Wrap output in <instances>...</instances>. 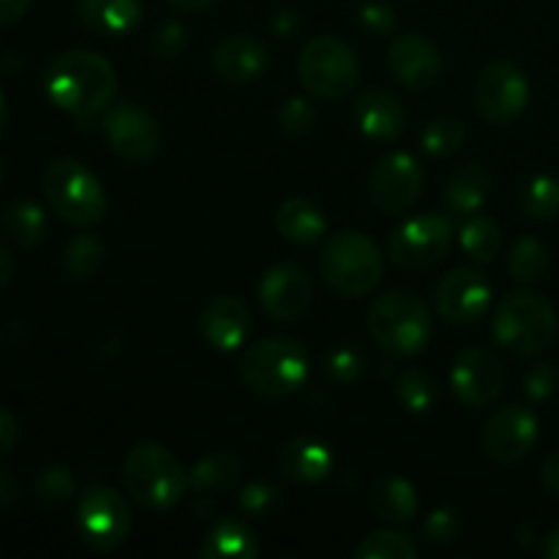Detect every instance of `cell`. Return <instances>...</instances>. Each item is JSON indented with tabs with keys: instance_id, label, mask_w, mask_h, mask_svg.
Segmentation results:
<instances>
[{
	"instance_id": "cell-1",
	"label": "cell",
	"mask_w": 559,
	"mask_h": 559,
	"mask_svg": "<svg viewBox=\"0 0 559 559\" xmlns=\"http://www.w3.org/2000/svg\"><path fill=\"white\" fill-rule=\"evenodd\" d=\"M44 93L55 107L85 123L112 107L118 74L104 55L93 49H69L44 71Z\"/></svg>"
},
{
	"instance_id": "cell-2",
	"label": "cell",
	"mask_w": 559,
	"mask_h": 559,
	"mask_svg": "<svg viewBox=\"0 0 559 559\" xmlns=\"http://www.w3.org/2000/svg\"><path fill=\"white\" fill-rule=\"evenodd\" d=\"M120 480L136 506L158 513L178 506L191 489L189 469H183L178 456L158 442H140L131 448L120 467Z\"/></svg>"
},
{
	"instance_id": "cell-3",
	"label": "cell",
	"mask_w": 559,
	"mask_h": 559,
	"mask_svg": "<svg viewBox=\"0 0 559 559\" xmlns=\"http://www.w3.org/2000/svg\"><path fill=\"white\" fill-rule=\"evenodd\" d=\"M369 336L382 353L393 358H415L424 353L435 333L431 311L415 293L393 289L380 295L366 314Z\"/></svg>"
},
{
	"instance_id": "cell-4",
	"label": "cell",
	"mask_w": 559,
	"mask_h": 559,
	"mask_svg": "<svg viewBox=\"0 0 559 559\" xmlns=\"http://www.w3.org/2000/svg\"><path fill=\"white\" fill-rule=\"evenodd\" d=\"M238 377L257 396L287 399L309 380V353L295 338H262L240 355Z\"/></svg>"
},
{
	"instance_id": "cell-5",
	"label": "cell",
	"mask_w": 559,
	"mask_h": 559,
	"mask_svg": "<svg viewBox=\"0 0 559 559\" xmlns=\"http://www.w3.org/2000/svg\"><path fill=\"white\" fill-rule=\"evenodd\" d=\"M320 271L333 293L342 298H360L380 284L385 260L374 240L358 229H342L322 246Z\"/></svg>"
},
{
	"instance_id": "cell-6",
	"label": "cell",
	"mask_w": 559,
	"mask_h": 559,
	"mask_svg": "<svg viewBox=\"0 0 559 559\" xmlns=\"http://www.w3.org/2000/svg\"><path fill=\"white\" fill-rule=\"evenodd\" d=\"M495 338L516 355H535L557 338V311L544 295L516 289L495 311Z\"/></svg>"
},
{
	"instance_id": "cell-7",
	"label": "cell",
	"mask_w": 559,
	"mask_h": 559,
	"mask_svg": "<svg viewBox=\"0 0 559 559\" xmlns=\"http://www.w3.org/2000/svg\"><path fill=\"white\" fill-rule=\"evenodd\" d=\"M44 197L71 227H93L107 216V194L96 175L74 158H58L44 173Z\"/></svg>"
},
{
	"instance_id": "cell-8",
	"label": "cell",
	"mask_w": 559,
	"mask_h": 559,
	"mask_svg": "<svg viewBox=\"0 0 559 559\" xmlns=\"http://www.w3.org/2000/svg\"><path fill=\"white\" fill-rule=\"evenodd\" d=\"M298 74L314 98L342 102L358 85L360 66L347 41L338 36H314L300 49Z\"/></svg>"
},
{
	"instance_id": "cell-9",
	"label": "cell",
	"mask_w": 559,
	"mask_h": 559,
	"mask_svg": "<svg viewBox=\"0 0 559 559\" xmlns=\"http://www.w3.org/2000/svg\"><path fill=\"white\" fill-rule=\"evenodd\" d=\"M76 533L93 551L120 549L131 535L129 502L112 486H87L76 502Z\"/></svg>"
},
{
	"instance_id": "cell-10",
	"label": "cell",
	"mask_w": 559,
	"mask_h": 559,
	"mask_svg": "<svg viewBox=\"0 0 559 559\" xmlns=\"http://www.w3.org/2000/svg\"><path fill=\"white\" fill-rule=\"evenodd\" d=\"M453 246V218L424 213L404 222L388 240V254L404 271H429L440 265Z\"/></svg>"
},
{
	"instance_id": "cell-11",
	"label": "cell",
	"mask_w": 559,
	"mask_h": 559,
	"mask_svg": "<svg viewBox=\"0 0 559 559\" xmlns=\"http://www.w3.org/2000/svg\"><path fill=\"white\" fill-rule=\"evenodd\" d=\"M475 109L495 126H508L527 109L530 82L527 74L511 60H495L475 80Z\"/></svg>"
},
{
	"instance_id": "cell-12",
	"label": "cell",
	"mask_w": 559,
	"mask_h": 559,
	"mask_svg": "<svg viewBox=\"0 0 559 559\" xmlns=\"http://www.w3.org/2000/svg\"><path fill=\"white\" fill-rule=\"evenodd\" d=\"M102 131L115 156L123 162H151L162 151V126L147 109L136 104H115L104 112Z\"/></svg>"
},
{
	"instance_id": "cell-13",
	"label": "cell",
	"mask_w": 559,
	"mask_h": 559,
	"mask_svg": "<svg viewBox=\"0 0 559 559\" xmlns=\"http://www.w3.org/2000/svg\"><path fill=\"white\" fill-rule=\"evenodd\" d=\"M424 191V169L413 153H388L369 175V197L388 216L409 211Z\"/></svg>"
},
{
	"instance_id": "cell-14",
	"label": "cell",
	"mask_w": 559,
	"mask_h": 559,
	"mask_svg": "<svg viewBox=\"0 0 559 559\" xmlns=\"http://www.w3.org/2000/svg\"><path fill=\"white\" fill-rule=\"evenodd\" d=\"M538 442V415L522 404L502 407L486 420L480 445L484 453L497 464H516L533 453Z\"/></svg>"
},
{
	"instance_id": "cell-15",
	"label": "cell",
	"mask_w": 559,
	"mask_h": 559,
	"mask_svg": "<svg viewBox=\"0 0 559 559\" xmlns=\"http://www.w3.org/2000/svg\"><path fill=\"white\" fill-rule=\"evenodd\" d=\"M506 388V371L500 358L484 347H467L451 366V391L464 407H489Z\"/></svg>"
},
{
	"instance_id": "cell-16",
	"label": "cell",
	"mask_w": 559,
	"mask_h": 559,
	"mask_svg": "<svg viewBox=\"0 0 559 559\" xmlns=\"http://www.w3.org/2000/svg\"><path fill=\"white\" fill-rule=\"evenodd\" d=\"M491 304V282L478 267H456L445 273L435 289V309L442 320L469 325L480 320Z\"/></svg>"
},
{
	"instance_id": "cell-17",
	"label": "cell",
	"mask_w": 559,
	"mask_h": 559,
	"mask_svg": "<svg viewBox=\"0 0 559 559\" xmlns=\"http://www.w3.org/2000/svg\"><path fill=\"white\" fill-rule=\"evenodd\" d=\"M260 306L273 322H295L306 314L314 295L311 276L295 262H282L265 271L260 287Z\"/></svg>"
},
{
	"instance_id": "cell-18",
	"label": "cell",
	"mask_w": 559,
	"mask_h": 559,
	"mask_svg": "<svg viewBox=\"0 0 559 559\" xmlns=\"http://www.w3.org/2000/svg\"><path fill=\"white\" fill-rule=\"evenodd\" d=\"M388 69L402 85L413 87V91H426L440 82L442 55L435 41L420 33H407L393 41L391 52H388Z\"/></svg>"
},
{
	"instance_id": "cell-19",
	"label": "cell",
	"mask_w": 559,
	"mask_h": 559,
	"mask_svg": "<svg viewBox=\"0 0 559 559\" xmlns=\"http://www.w3.org/2000/svg\"><path fill=\"white\" fill-rule=\"evenodd\" d=\"M355 123L371 142H393L407 129V109L396 93L385 87H366L355 98Z\"/></svg>"
},
{
	"instance_id": "cell-20",
	"label": "cell",
	"mask_w": 559,
	"mask_h": 559,
	"mask_svg": "<svg viewBox=\"0 0 559 559\" xmlns=\"http://www.w3.org/2000/svg\"><path fill=\"white\" fill-rule=\"evenodd\" d=\"M251 331V311L235 295H218L202 309L200 333L216 353H235Z\"/></svg>"
},
{
	"instance_id": "cell-21",
	"label": "cell",
	"mask_w": 559,
	"mask_h": 559,
	"mask_svg": "<svg viewBox=\"0 0 559 559\" xmlns=\"http://www.w3.org/2000/svg\"><path fill=\"white\" fill-rule=\"evenodd\" d=\"M213 69L229 85H249L267 69V49L251 33H233L213 49Z\"/></svg>"
},
{
	"instance_id": "cell-22",
	"label": "cell",
	"mask_w": 559,
	"mask_h": 559,
	"mask_svg": "<svg viewBox=\"0 0 559 559\" xmlns=\"http://www.w3.org/2000/svg\"><path fill=\"white\" fill-rule=\"evenodd\" d=\"M333 453L314 437H293L278 453V473L293 484H320L331 475Z\"/></svg>"
},
{
	"instance_id": "cell-23",
	"label": "cell",
	"mask_w": 559,
	"mask_h": 559,
	"mask_svg": "<svg viewBox=\"0 0 559 559\" xmlns=\"http://www.w3.org/2000/svg\"><path fill=\"white\" fill-rule=\"evenodd\" d=\"M76 16L98 36H126L142 22L140 0H76Z\"/></svg>"
},
{
	"instance_id": "cell-24",
	"label": "cell",
	"mask_w": 559,
	"mask_h": 559,
	"mask_svg": "<svg viewBox=\"0 0 559 559\" xmlns=\"http://www.w3.org/2000/svg\"><path fill=\"white\" fill-rule=\"evenodd\" d=\"M276 229L295 246H311L325 235L328 218L314 200L289 197L276 211Z\"/></svg>"
},
{
	"instance_id": "cell-25",
	"label": "cell",
	"mask_w": 559,
	"mask_h": 559,
	"mask_svg": "<svg viewBox=\"0 0 559 559\" xmlns=\"http://www.w3.org/2000/svg\"><path fill=\"white\" fill-rule=\"evenodd\" d=\"M369 508L377 519L391 524H407L418 513V491L407 478L382 475L369 489Z\"/></svg>"
},
{
	"instance_id": "cell-26",
	"label": "cell",
	"mask_w": 559,
	"mask_h": 559,
	"mask_svg": "<svg viewBox=\"0 0 559 559\" xmlns=\"http://www.w3.org/2000/svg\"><path fill=\"white\" fill-rule=\"evenodd\" d=\"M260 551L254 530L240 519H222L213 524L200 546L205 559H254Z\"/></svg>"
},
{
	"instance_id": "cell-27",
	"label": "cell",
	"mask_w": 559,
	"mask_h": 559,
	"mask_svg": "<svg viewBox=\"0 0 559 559\" xmlns=\"http://www.w3.org/2000/svg\"><path fill=\"white\" fill-rule=\"evenodd\" d=\"M240 475H243V462L238 453L222 448V451H211L207 456H202L189 469V484L197 495H222V491L238 486Z\"/></svg>"
},
{
	"instance_id": "cell-28",
	"label": "cell",
	"mask_w": 559,
	"mask_h": 559,
	"mask_svg": "<svg viewBox=\"0 0 559 559\" xmlns=\"http://www.w3.org/2000/svg\"><path fill=\"white\" fill-rule=\"evenodd\" d=\"M491 189V175L484 164H464L451 175L445 186V202L451 213L459 216H475L484 207Z\"/></svg>"
},
{
	"instance_id": "cell-29",
	"label": "cell",
	"mask_w": 559,
	"mask_h": 559,
	"mask_svg": "<svg viewBox=\"0 0 559 559\" xmlns=\"http://www.w3.org/2000/svg\"><path fill=\"white\" fill-rule=\"evenodd\" d=\"M3 227L5 235H9L20 249H38V246L44 243V238H47V213H44V207L38 205V202L14 200L5 207Z\"/></svg>"
},
{
	"instance_id": "cell-30",
	"label": "cell",
	"mask_w": 559,
	"mask_h": 559,
	"mask_svg": "<svg viewBox=\"0 0 559 559\" xmlns=\"http://www.w3.org/2000/svg\"><path fill=\"white\" fill-rule=\"evenodd\" d=\"M104 257H107V246L98 235H74L63 249V271L76 282H82V278L96 276L98 267L104 265Z\"/></svg>"
},
{
	"instance_id": "cell-31",
	"label": "cell",
	"mask_w": 559,
	"mask_h": 559,
	"mask_svg": "<svg viewBox=\"0 0 559 559\" xmlns=\"http://www.w3.org/2000/svg\"><path fill=\"white\" fill-rule=\"evenodd\" d=\"M459 243L467 257L478 262H491L502 249V229L495 218L489 216H473L462 227Z\"/></svg>"
},
{
	"instance_id": "cell-32",
	"label": "cell",
	"mask_w": 559,
	"mask_h": 559,
	"mask_svg": "<svg viewBox=\"0 0 559 559\" xmlns=\"http://www.w3.org/2000/svg\"><path fill=\"white\" fill-rule=\"evenodd\" d=\"M549 271V251L538 238H519L508 257V273L522 284H535Z\"/></svg>"
},
{
	"instance_id": "cell-33",
	"label": "cell",
	"mask_w": 559,
	"mask_h": 559,
	"mask_svg": "<svg viewBox=\"0 0 559 559\" xmlns=\"http://www.w3.org/2000/svg\"><path fill=\"white\" fill-rule=\"evenodd\" d=\"M464 136H467V129H464L462 120L453 118V115H442L426 126L424 134H420V147H424L426 156L448 158L459 153V147L464 145Z\"/></svg>"
},
{
	"instance_id": "cell-34",
	"label": "cell",
	"mask_w": 559,
	"mask_h": 559,
	"mask_svg": "<svg viewBox=\"0 0 559 559\" xmlns=\"http://www.w3.org/2000/svg\"><path fill=\"white\" fill-rule=\"evenodd\" d=\"M418 546L409 535L396 530H374L355 549V559H415Z\"/></svg>"
},
{
	"instance_id": "cell-35",
	"label": "cell",
	"mask_w": 559,
	"mask_h": 559,
	"mask_svg": "<svg viewBox=\"0 0 559 559\" xmlns=\"http://www.w3.org/2000/svg\"><path fill=\"white\" fill-rule=\"evenodd\" d=\"M399 402L407 413H429L437 402V385L426 371L420 369H404L402 377L396 380Z\"/></svg>"
},
{
	"instance_id": "cell-36",
	"label": "cell",
	"mask_w": 559,
	"mask_h": 559,
	"mask_svg": "<svg viewBox=\"0 0 559 559\" xmlns=\"http://www.w3.org/2000/svg\"><path fill=\"white\" fill-rule=\"evenodd\" d=\"M522 207L533 218H555L559 213V180L555 175H535L522 189Z\"/></svg>"
},
{
	"instance_id": "cell-37",
	"label": "cell",
	"mask_w": 559,
	"mask_h": 559,
	"mask_svg": "<svg viewBox=\"0 0 559 559\" xmlns=\"http://www.w3.org/2000/svg\"><path fill=\"white\" fill-rule=\"evenodd\" d=\"M325 374L333 385H355L366 374V355L358 347H333L325 355Z\"/></svg>"
},
{
	"instance_id": "cell-38",
	"label": "cell",
	"mask_w": 559,
	"mask_h": 559,
	"mask_svg": "<svg viewBox=\"0 0 559 559\" xmlns=\"http://www.w3.org/2000/svg\"><path fill=\"white\" fill-rule=\"evenodd\" d=\"M33 489H36L38 500L47 502V506H63V502H69L76 495V480L71 469L47 467L38 473Z\"/></svg>"
},
{
	"instance_id": "cell-39",
	"label": "cell",
	"mask_w": 559,
	"mask_h": 559,
	"mask_svg": "<svg viewBox=\"0 0 559 559\" xmlns=\"http://www.w3.org/2000/svg\"><path fill=\"white\" fill-rule=\"evenodd\" d=\"M278 497H282V491H278L276 486L267 484V480H254V484H246L243 489L238 491V508L243 516L262 519L267 516V513L276 511Z\"/></svg>"
},
{
	"instance_id": "cell-40",
	"label": "cell",
	"mask_w": 559,
	"mask_h": 559,
	"mask_svg": "<svg viewBox=\"0 0 559 559\" xmlns=\"http://www.w3.org/2000/svg\"><path fill=\"white\" fill-rule=\"evenodd\" d=\"M278 123L289 136H306L317 123V109L309 98L293 96L278 109Z\"/></svg>"
},
{
	"instance_id": "cell-41",
	"label": "cell",
	"mask_w": 559,
	"mask_h": 559,
	"mask_svg": "<svg viewBox=\"0 0 559 559\" xmlns=\"http://www.w3.org/2000/svg\"><path fill=\"white\" fill-rule=\"evenodd\" d=\"M459 533H462V513L456 508H437L424 524V538L435 546L451 544Z\"/></svg>"
},
{
	"instance_id": "cell-42",
	"label": "cell",
	"mask_w": 559,
	"mask_h": 559,
	"mask_svg": "<svg viewBox=\"0 0 559 559\" xmlns=\"http://www.w3.org/2000/svg\"><path fill=\"white\" fill-rule=\"evenodd\" d=\"M524 391L533 402H546L559 391V366L555 360H540L524 377Z\"/></svg>"
},
{
	"instance_id": "cell-43",
	"label": "cell",
	"mask_w": 559,
	"mask_h": 559,
	"mask_svg": "<svg viewBox=\"0 0 559 559\" xmlns=\"http://www.w3.org/2000/svg\"><path fill=\"white\" fill-rule=\"evenodd\" d=\"M151 47L162 60H175L183 55L186 47H189V33H186V27L180 25V22H162V25L156 27V33H153Z\"/></svg>"
},
{
	"instance_id": "cell-44",
	"label": "cell",
	"mask_w": 559,
	"mask_h": 559,
	"mask_svg": "<svg viewBox=\"0 0 559 559\" xmlns=\"http://www.w3.org/2000/svg\"><path fill=\"white\" fill-rule=\"evenodd\" d=\"M358 22L371 36H388L396 27V11L388 3H382V0H369V3L360 5Z\"/></svg>"
},
{
	"instance_id": "cell-45",
	"label": "cell",
	"mask_w": 559,
	"mask_h": 559,
	"mask_svg": "<svg viewBox=\"0 0 559 559\" xmlns=\"http://www.w3.org/2000/svg\"><path fill=\"white\" fill-rule=\"evenodd\" d=\"M16 440H20V426L16 418L5 407H0V459L9 456L14 451Z\"/></svg>"
},
{
	"instance_id": "cell-46",
	"label": "cell",
	"mask_w": 559,
	"mask_h": 559,
	"mask_svg": "<svg viewBox=\"0 0 559 559\" xmlns=\"http://www.w3.org/2000/svg\"><path fill=\"white\" fill-rule=\"evenodd\" d=\"M22 495V486L16 480L14 473L9 469H0V506H14Z\"/></svg>"
},
{
	"instance_id": "cell-47",
	"label": "cell",
	"mask_w": 559,
	"mask_h": 559,
	"mask_svg": "<svg viewBox=\"0 0 559 559\" xmlns=\"http://www.w3.org/2000/svg\"><path fill=\"white\" fill-rule=\"evenodd\" d=\"M540 480H544V486L551 491V495L559 497V448L555 453L546 456L544 467H540Z\"/></svg>"
},
{
	"instance_id": "cell-48",
	"label": "cell",
	"mask_w": 559,
	"mask_h": 559,
	"mask_svg": "<svg viewBox=\"0 0 559 559\" xmlns=\"http://www.w3.org/2000/svg\"><path fill=\"white\" fill-rule=\"evenodd\" d=\"M27 9H31V0H0V25L22 20Z\"/></svg>"
},
{
	"instance_id": "cell-49",
	"label": "cell",
	"mask_w": 559,
	"mask_h": 559,
	"mask_svg": "<svg viewBox=\"0 0 559 559\" xmlns=\"http://www.w3.org/2000/svg\"><path fill=\"white\" fill-rule=\"evenodd\" d=\"M298 25H300V20H298V14H295V11H278L276 20H273V31L282 33L284 38L293 36L295 27H298Z\"/></svg>"
},
{
	"instance_id": "cell-50",
	"label": "cell",
	"mask_w": 559,
	"mask_h": 559,
	"mask_svg": "<svg viewBox=\"0 0 559 559\" xmlns=\"http://www.w3.org/2000/svg\"><path fill=\"white\" fill-rule=\"evenodd\" d=\"M194 513L200 522H211V519H216V500L211 495H200L194 502Z\"/></svg>"
},
{
	"instance_id": "cell-51",
	"label": "cell",
	"mask_w": 559,
	"mask_h": 559,
	"mask_svg": "<svg viewBox=\"0 0 559 559\" xmlns=\"http://www.w3.org/2000/svg\"><path fill=\"white\" fill-rule=\"evenodd\" d=\"M178 11H186V14H202V11L213 9L218 0H169Z\"/></svg>"
},
{
	"instance_id": "cell-52",
	"label": "cell",
	"mask_w": 559,
	"mask_h": 559,
	"mask_svg": "<svg viewBox=\"0 0 559 559\" xmlns=\"http://www.w3.org/2000/svg\"><path fill=\"white\" fill-rule=\"evenodd\" d=\"M11 276H14V257L0 246V287H5L11 282Z\"/></svg>"
},
{
	"instance_id": "cell-53",
	"label": "cell",
	"mask_w": 559,
	"mask_h": 559,
	"mask_svg": "<svg viewBox=\"0 0 559 559\" xmlns=\"http://www.w3.org/2000/svg\"><path fill=\"white\" fill-rule=\"evenodd\" d=\"M540 555L546 559H559V527L551 530L549 535H546L544 546H540Z\"/></svg>"
},
{
	"instance_id": "cell-54",
	"label": "cell",
	"mask_w": 559,
	"mask_h": 559,
	"mask_svg": "<svg viewBox=\"0 0 559 559\" xmlns=\"http://www.w3.org/2000/svg\"><path fill=\"white\" fill-rule=\"evenodd\" d=\"M5 126H9V102H5V93L0 91V134L5 131Z\"/></svg>"
},
{
	"instance_id": "cell-55",
	"label": "cell",
	"mask_w": 559,
	"mask_h": 559,
	"mask_svg": "<svg viewBox=\"0 0 559 559\" xmlns=\"http://www.w3.org/2000/svg\"><path fill=\"white\" fill-rule=\"evenodd\" d=\"M3 175H5V162L3 156H0V183H3Z\"/></svg>"
}]
</instances>
